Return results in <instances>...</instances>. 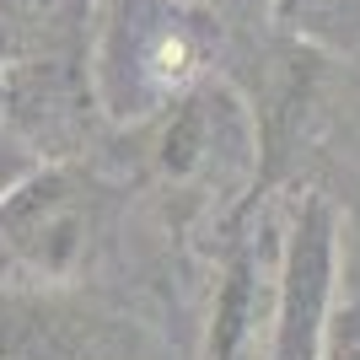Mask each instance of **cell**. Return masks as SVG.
I'll return each instance as SVG.
<instances>
[{
	"label": "cell",
	"mask_w": 360,
	"mask_h": 360,
	"mask_svg": "<svg viewBox=\"0 0 360 360\" xmlns=\"http://www.w3.org/2000/svg\"><path fill=\"white\" fill-rule=\"evenodd\" d=\"M210 32L194 0H97L91 91L113 124H146L205 81Z\"/></svg>",
	"instance_id": "6da1fadb"
},
{
	"label": "cell",
	"mask_w": 360,
	"mask_h": 360,
	"mask_svg": "<svg viewBox=\"0 0 360 360\" xmlns=\"http://www.w3.org/2000/svg\"><path fill=\"white\" fill-rule=\"evenodd\" d=\"M103 183L70 162H32L0 194V269L32 285L75 280L103 231Z\"/></svg>",
	"instance_id": "7a4b0ae2"
},
{
	"label": "cell",
	"mask_w": 360,
	"mask_h": 360,
	"mask_svg": "<svg viewBox=\"0 0 360 360\" xmlns=\"http://www.w3.org/2000/svg\"><path fill=\"white\" fill-rule=\"evenodd\" d=\"M345 221L323 188H307L285 226V248L274 264V307H269V355L264 360H323L339 264H345Z\"/></svg>",
	"instance_id": "3957f363"
},
{
	"label": "cell",
	"mask_w": 360,
	"mask_h": 360,
	"mask_svg": "<svg viewBox=\"0 0 360 360\" xmlns=\"http://www.w3.org/2000/svg\"><path fill=\"white\" fill-rule=\"evenodd\" d=\"M258 231H242V242L226 253L221 285L210 307V360H248L258 323V280H264V253H258Z\"/></svg>",
	"instance_id": "277c9868"
},
{
	"label": "cell",
	"mask_w": 360,
	"mask_h": 360,
	"mask_svg": "<svg viewBox=\"0 0 360 360\" xmlns=\"http://www.w3.org/2000/svg\"><path fill=\"white\" fill-rule=\"evenodd\" d=\"M323 360H360V221L345 242L339 264V296H333L328 328H323Z\"/></svg>",
	"instance_id": "5b68a950"
},
{
	"label": "cell",
	"mask_w": 360,
	"mask_h": 360,
	"mask_svg": "<svg viewBox=\"0 0 360 360\" xmlns=\"http://www.w3.org/2000/svg\"><path fill=\"white\" fill-rule=\"evenodd\" d=\"M27 167H32V156H22V150H11V146H0V194H6V188L27 172Z\"/></svg>",
	"instance_id": "8992f818"
},
{
	"label": "cell",
	"mask_w": 360,
	"mask_h": 360,
	"mask_svg": "<svg viewBox=\"0 0 360 360\" xmlns=\"http://www.w3.org/2000/svg\"><path fill=\"white\" fill-rule=\"evenodd\" d=\"M301 6H307V0H274V22H285V27H290V22L301 16Z\"/></svg>",
	"instance_id": "52a82bcc"
}]
</instances>
